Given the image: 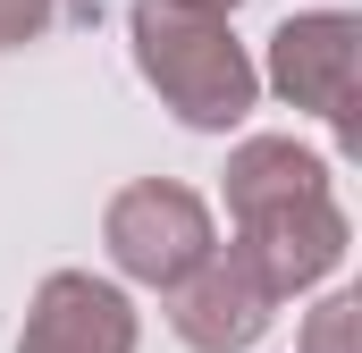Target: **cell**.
I'll return each mask as SVG.
<instances>
[{"mask_svg":"<svg viewBox=\"0 0 362 353\" xmlns=\"http://www.w3.org/2000/svg\"><path fill=\"white\" fill-rule=\"evenodd\" d=\"M101 244H110L118 277L169 294L185 269L219 244V227H211V202H202L194 185H177V176H135V185L110 193V210H101Z\"/></svg>","mask_w":362,"mask_h":353,"instance_id":"3957f363","label":"cell"},{"mask_svg":"<svg viewBox=\"0 0 362 353\" xmlns=\"http://www.w3.org/2000/svg\"><path fill=\"white\" fill-rule=\"evenodd\" d=\"M127 34H135V68L144 85L160 92V109L194 126V135H228L253 118L262 101V68L245 59V42L228 34V17L211 8H185V0H135L127 8Z\"/></svg>","mask_w":362,"mask_h":353,"instance_id":"7a4b0ae2","label":"cell"},{"mask_svg":"<svg viewBox=\"0 0 362 353\" xmlns=\"http://www.w3.org/2000/svg\"><path fill=\"white\" fill-rule=\"evenodd\" d=\"M270 320H278V294L236 261V253H219V244L169 286V328H177V345H194V353H253L270 337Z\"/></svg>","mask_w":362,"mask_h":353,"instance_id":"5b68a950","label":"cell"},{"mask_svg":"<svg viewBox=\"0 0 362 353\" xmlns=\"http://www.w3.org/2000/svg\"><path fill=\"white\" fill-rule=\"evenodd\" d=\"M185 8H211V17H236V0H185Z\"/></svg>","mask_w":362,"mask_h":353,"instance_id":"9c48e42d","label":"cell"},{"mask_svg":"<svg viewBox=\"0 0 362 353\" xmlns=\"http://www.w3.org/2000/svg\"><path fill=\"white\" fill-rule=\"evenodd\" d=\"M295 353H362V303H354V294H329V303L303 320Z\"/></svg>","mask_w":362,"mask_h":353,"instance_id":"52a82bcc","label":"cell"},{"mask_svg":"<svg viewBox=\"0 0 362 353\" xmlns=\"http://www.w3.org/2000/svg\"><path fill=\"white\" fill-rule=\"evenodd\" d=\"M228 227H236V261L270 286L278 303L312 294L320 277H337L354 227L337 210V185H329V160L303 152L295 135H245L228 152Z\"/></svg>","mask_w":362,"mask_h":353,"instance_id":"6da1fadb","label":"cell"},{"mask_svg":"<svg viewBox=\"0 0 362 353\" xmlns=\"http://www.w3.org/2000/svg\"><path fill=\"white\" fill-rule=\"evenodd\" d=\"M135 303L127 286L93 277V269H51L25 303L17 353H135Z\"/></svg>","mask_w":362,"mask_h":353,"instance_id":"8992f818","label":"cell"},{"mask_svg":"<svg viewBox=\"0 0 362 353\" xmlns=\"http://www.w3.org/2000/svg\"><path fill=\"white\" fill-rule=\"evenodd\" d=\"M85 0H0V51H25V42H42L59 17H76Z\"/></svg>","mask_w":362,"mask_h":353,"instance_id":"ba28073f","label":"cell"},{"mask_svg":"<svg viewBox=\"0 0 362 353\" xmlns=\"http://www.w3.org/2000/svg\"><path fill=\"white\" fill-rule=\"evenodd\" d=\"M270 92L286 109H312L337 126V152H362V118H354V85H362V17L354 8H303L270 34Z\"/></svg>","mask_w":362,"mask_h":353,"instance_id":"277c9868","label":"cell"}]
</instances>
